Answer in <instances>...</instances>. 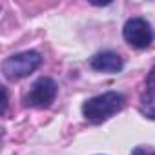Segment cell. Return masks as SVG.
I'll return each instance as SVG.
<instances>
[{
    "mask_svg": "<svg viewBox=\"0 0 155 155\" xmlns=\"http://www.w3.org/2000/svg\"><path fill=\"white\" fill-rule=\"evenodd\" d=\"M124 106V97L117 91H106L102 95L91 97L82 104V113L84 117L93 122V124H101L104 120H108L110 117H113L115 113H119Z\"/></svg>",
    "mask_w": 155,
    "mask_h": 155,
    "instance_id": "1",
    "label": "cell"
},
{
    "mask_svg": "<svg viewBox=\"0 0 155 155\" xmlns=\"http://www.w3.org/2000/svg\"><path fill=\"white\" fill-rule=\"evenodd\" d=\"M40 64H42V57L37 51H22V53L11 55L4 62L2 71L6 75V79L20 81V79H24V77L31 75Z\"/></svg>",
    "mask_w": 155,
    "mask_h": 155,
    "instance_id": "2",
    "label": "cell"
},
{
    "mask_svg": "<svg viewBox=\"0 0 155 155\" xmlns=\"http://www.w3.org/2000/svg\"><path fill=\"white\" fill-rule=\"evenodd\" d=\"M57 82L53 79H48V77H42L38 79L29 93L26 95V104L31 106V108H49L53 102H55V97H57Z\"/></svg>",
    "mask_w": 155,
    "mask_h": 155,
    "instance_id": "3",
    "label": "cell"
},
{
    "mask_svg": "<svg viewBox=\"0 0 155 155\" xmlns=\"http://www.w3.org/2000/svg\"><path fill=\"white\" fill-rule=\"evenodd\" d=\"M122 35H124V40L137 48V49H144L150 46L151 42V28L150 24L144 20V18H131L124 24V29H122Z\"/></svg>",
    "mask_w": 155,
    "mask_h": 155,
    "instance_id": "4",
    "label": "cell"
},
{
    "mask_svg": "<svg viewBox=\"0 0 155 155\" xmlns=\"http://www.w3.org/2000/svg\"><path fill=\"white\" fill-rule=\"evenodd\" d=\"M90 66L95 71H102V73H117L122 69L124 60L120 58V55H117L115 51H102L99 55H95L90 60Z\"/></svg>",
    "mask_w": 155,
    "mask_h": 155,
    "instance_id": "5",
    "label": "cell"
},
{
    "mask_svg": "<svg viewBox=\"0 0 155 155\" xmlns=\"http://www.w3.org/2000/svg\"><path fill=\"white\" fill-rule=\"evenodd\" d=\"M140 111L144 117L155 120V90H148L140 97Z\"/></svg>",
    "mask_w": 155,
    "mask_h": 155,
    "instance_id": "6",
    "label": "cell"
},
{
    "mask_svg": "<svg viewBox=\"0 0 155 155\" xmlns=\"http://www.w3.org/2000/svg\"><path fill=\"white\" fill-rule=\"evenodd\" d=\"M131 155H155V150L150 146H137V148H133Z\"/></svg>",
    "mask_w": 155,
    "mask_h": 155,
    "instance_id": "7",
    "label": "cell"
},
{
    "mask_svg": "<svg viewBox=\"0 0 155 155\" xmlns=\"http://www.w3.org/2000/svg\"><path fill=\"white\" fill-rule=\"evenodd\" d=\"M146 84H148V90H155V66L151 68L148 79H146Z\"/></svg>",
    "mask_w": 155,
    "mask_h": 155,
    "instance_id": "8",
    "label": "cell"
}]
</instances>
